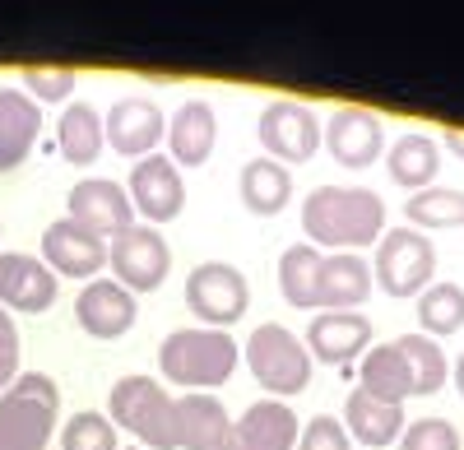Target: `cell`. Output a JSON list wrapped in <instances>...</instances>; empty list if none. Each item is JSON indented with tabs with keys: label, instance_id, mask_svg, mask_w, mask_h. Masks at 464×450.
I'll return each instance as SVG.
<instances>
[{
	"label": "cell",
	"instance_id": "obj_30",
	"mask_svg": "<svg viewBox=\"0 0 464 450\" xmlns=\"http://www.w3.org/2000/svg\"><path fill=\"white\" fill-rule=\"evenodd\" d=\"M395 349L404 353V362L413 371V395H437L450 381V358L441 353L437 340H428V334H400Z\"/></svg>",
	"mask_w": 464,
	"mask_h": 450
},
{
	"label": "cell",
	"instance_id": "obj_20",
	"mask_svg": "<svg viewBox=\"0 0 464 450\" xmlns=\"http://www.w3.org/2000/svg\"><path fill=\"white\" fill-rule=\"evenodd\" d=\"M37 130H43V107L24 89H0V172L24 168L37 144Z\"/></svg>",
	"mask_w": 464,
	"mask_h": 450
},
{
	"label": "cell",
	"instance_id": "obj_1",
	"mask_svg": "<svg viewBox=\"0 0 464 450\" xmlns=\"http://www.w3.org/2000/svg\"><path fill=\"white\" fill-rule=\"evenodd\" d=\"M302 233L316 251H362L385 237V205L367 186H316L302 200Z\"/></svg>",
	"mask_w": 464,
	"mask_h": 450
},
{
	"label": "cell",
	"instance_id": "obj_3",
	"mask_svg": "<svg viewBox=\"0 0 464 450\" xmlns=\"http://www.w3.org/2000/svg\"><path fill=\"white\" fill-rule=\"evenodd\" d=\"M61 418V386L47 371H19L0 395V450H47Z\"/></svg>",
	"mask_w": 464,
	"mask_h": 450
},
{
	"label": "cell",
	"instance_id": "obj_9",
	"mask_svg": "<svg viewBox=\"0 0 464 450\" xmlns=\"http://www.w3.org/2000/svg\"><path fill=\"white\" fill-rule=\"evenodd\" d=\"M256 139L265 144V158H275L284 168L306 163V158H316V148H321V117L297 98H275L260 111Z\"/></svg>",
	"mask_w": 464,
	"mask_h": 450
},
{
	"label": "cell",
	"instance_id": "obj_23",
	"mask_svg": "<svg viewBox=\"0 0 464 450\" xmlns=\"http://www.w3.org/2000/svg\"><path fill=\"white\" fill-rule=\"evenodd\" d=\"M358 390L381 399V404H404L413 399V371L404 362V353L391 344H372L358 362Z\"/></svg>",
	"mask_w": 464,
	"mask_h": 450
},
{
	"label": "cell",
	"instance_id": "obj_7",
	"mask_svg": "<svg viewBox=\"0 0 464 450\" xmlns=\"http://www.w3.org/2000/svg\"><path fill=\"white\" fill-rule=\"evenodd\" d=\"M186 307L205 330L237 325L251 307V283L232 260H200L186 274Z\"/></svg>",
	"mask_w": 464,
	"mask_h": 450
},
{
	"label": "cell",
	"instance_id": "obj_40",
	"mask_svg": "<svg viewBox=\"0 0 464 450\" xmlns=\"http://www.w3.org/2000/svg\"><path fill=\"white\" fill-rule=\"evenodd\" d=\"M126 450H144V445H126Z\"/></svg>",
	"mask_w": 464,
	"mask_h": 450
},
{
	"label": "cell",
	"instance_id": "obj_2",
	"mask_svg": "<svg viewBox=\"0 0 464 450\" xmlns=\"http://www.w3.org/2000/svg\"><path fill=\"white\" fill-rule=\"evenodd\" d=\"M242 358V344L232 340L227 330H205V325H190V330H172L168 340L159 344V371L163 381L190 390V395H209L223 381H232Z\"/></svg>",
	"mask_w": 464,
	"mask_h": 450
},
{
	"label": "cell",
	"instance_id": "obj_35",
	"mask_svg": "<svg viewBox=\"0 0 464 450\" xmlns=\"http://www.w3.org/2000/svg\"><path fill=\"white\" fill-rule=\"evenodd\" d=\"M297 450H353V436H348L343 418H330V414H316L312 423H302V436H297Z\"/></svg>",
	"mask_w": 464,
	"mask_h": 450
},
{
	"label": "cell",
	"instance_id": "obj_12",
	"mask_svg": "<svg viewBox=\"0 0 464 450\" xmlns=\"http://www.w3.org/2000/svg\"><path fill=\"white\" fill-rule=\"evenodd\" d=\"M102 135L121 158L140 163L149 154H159V144L168 139V117L149 98H116L102 117Z\"/></svg>",
	"mask_w": 464,
	"mask_h": 450
},
{
	"label": "cell",
	"instance_id": "obj_28",
	"mask_svg": "<svg viewBox=\"0 0 464 450\" xmlns=\"http://www.w3.org/2000/svg\"><path fill=\"white\" fill-rule=\"evenodd\" d=\"M321 251L312 242H297L279 255V292L297 311H316V283H321Z\"/></svg>",
	"mask_w": 464,
	"mask_h": 450
},
{
	"label": "cell",
	"instance_id": "obj_14",
	"mask_svg": "<svg viewBox=\"0 0 464 450\" xmlns=\"http://www.w3.org/2000/svg\"><path fill=\"white\" fill-rule=\"evenodd\" d=\"M325 148H330V158L339 168L362 172V168H372L385 154V126L367 107H339V111H330V121H325Z\"/></svg>",
	"mask_w": 464,
	"mask_h": 450
},
{
	"label": "cell",
	"instance_id": "obj_8",
	"mask_svg": "<svg viewBox=\"0 0 464 450\" xmlns=\"http://www.w3.org/2000/svg\"><path fill=\"white\" fill-rule=\"evenodd\" d=\"M107 265H111V279L121 283L126 292H153V288H163L168 265H172V251H168L163 228L130 223L126 233H116L107 242Z\"/></svg>",
	"mask_w": 464,
	"mask_h": 450
},
{
	"label": "cell",
	"instance_id": "obj_18",
	"mask_svg": "<svg viewBox=\"0 0 464 450\" xmlns=\"http://www.w3.org/2000/svg\"><path fill=\"white\" fill-rule=\"evenodd\" d=\"M376 279L372 265L353 251H334L321 260V283H316V311H362Z\"/></svg>",
	"mask_w": 464,
	"mask_h": 450
},
{
	"label": "cell",
	"instance_id": "obj_34",
	"mask_svg": "<svg viewBox=\"0 0 464 450\" xmlns=\"http://www.w3.org/2000/svg\"><path fill=\"white\" fill-rule=\"evenodd\" d=\"M400 450H459V432L450 418H418L404 427Z\"/></svg>",
	"mask_w": 464,
	"mask_h": 450
},
{
	"label": "cell",
	"instance_id": "obj_11",
	"mask_svg": "<svg viewBox=\"0 0 464 450\" xmlns=\"http://www.w3.org/2000/svg\"><path fill=\"white\" fill-rule=\"evenodd\" d=\"M126 196L135 205V214L149 218V228H163L186 209V177L168 154H149L135 163L130 181H126Z\"/></svg>",
	"mask_w": 464,
	"mask_h": 450
},
{
	"label": "cell",
	"instance_id": "obj_21",
	"mask_svg": "<svg viewBox=\"0 0 464 450\" xmlns=\"http://www.w3.org/2000/svg\"><path fill=\"white\" fill-rule=\"evenodd\" d=\"M232 436H237L246 450H297L302 423L293 414V404H284V399H256L246 414L232 423Z\"/></svg>",
	"mask_w": 464,
	"mask_h": 450
},
{
	"label": "cell",
	"instance_id": "obj_39",
	"mask_svg": "<svg viewBox=\"0 0 464 450\" xmlns=\"http://www.w3.org/2000/svg\"><path fill=\"white\" fill-rule=\"evenodd\" d=\"M214 450H246V445H242V441H237V436H232V432H227V436H223V441H218V445H214Z\"/></svg>",
	"mask_w": 464,
	"mask_h": 450
},
{
	"label": "cell",
	"instance_id": "obj_15",
	"mask_svg": "<svg viewBox=\"0 0 464 450\" xmlns=\"http://www.w3.org/2000/svg\"><path fill=\"white\" fill-rule=\"evenodd\" d=\"M61 279L43 265V255H19V251H0V307L37 316L56 302Z\"/></svg>",
	"mask_w": 464,
	"mask_h": 450
},
{
	"label": "cell",
	"instance_id": "obj_24",
	"mask_svg": "<svg viewBox=\"0 0 464 450\" xmlns=\"http://www.w3.org/2000/svg\"><path fill=\"white\" fill-rule=\"evenodd\" d=\"M343 427H348V436H353L358 445L381 450V445L400 441L409 423H404V404H381V399L353 390L343 399Z\"/></svg>",
	"mask_w": 464,
	"mask_h": 450
},
{
	"label": "cell",
	"instance_id": "obj_37",
	"mask_svg": "<svg viewBox=\"0 0 464 450\" xmlns=\"http://www.w3.org/2000/svg\"><path fill=\"white\" fill-rule=\"evenodd\" d=\"M441 139H446V148H450L455 158H464V130H459V126H446V130H441Z\"/></svg>",
	"mask_w": 464,
	"mask_h": 450
},
{
	"label": "cell",
	"instance_id": "obj_38",
	"mask_svg": "<svg viewBox=\"0 0 464 450\" xmlns=\"http://www.w3.org/2000/svg\"><path fill=\"white\" fill-rule=\"evenodd\" d=\"M450 381H455V390H459V399H464V353L455 358V371H450Z\"/></svg>",
	"mask_w": 464,
	"mask_h": 450
},
{
	"label": "cell",
	"instance_id": "obj_10",
	"mask_svg": "<svg viewBox=\"0 0 464 450\" xmlns=\"http://www.w3.org/2000/svg\"><path fill=\"white\" fill-rule=\"evenodd\" d=\"M65 218H74L80 228L98 233L102 242H111L116 233H126L135 223V205L126 196L121 181H107V177H84L70 186L65 196Z\"/></svg>",
	"mask_w": 464,
	"mask_h": 450
},
{
	"label": "cell",
	"instance_id": "obj_22",
	"mask_svg": "<svg viewBox=\"0 0 464 450\" xmlns=\"http://www.w3.org/2000/svg\"><path fill=\"white\" fill-rule=\"evenodd\" d=\"M172 427H177V450H214L232 432V418L223 399L214 395H181L172 404Z\"/></svg>",
	"mask_w": 464,
	"mask_h": 450
},
{
	"label": "cell",
	"instance_id": "obj_19",
	"mask_svg": "<svg viewBox=\"0 0 464 450\" xmlns=\"http://www.w3.org/2000/svg\"><path fill=\"white\" fill-rule=\"evenodd\" d=\"M168 158L177 168H200L209 163L214 144H218V117L205 98H190L172 111V126H168Z\"/></svg>",
	"mask_w": 464,
	"mask_h": 450
},
{
	"label": "cell",
	"instance_id": "obj_31",
	"mask_svg": "<svg viewBox=\"0 0 464 450\" xmlns=\"http://www.w3.org/2000/svg\"><path fill=\"white\" fill-rule=\"evenodd\" d=\"M418 325L428 340L455 334L464 325V288L459 283H432L418 292Z\"/></svg>",
	"mask_w": 464,
	"mask_h": 450
},
{
	"label": "cell",
	"instance_id": "obj_4",
	"mask_svg": "<svg viewBox=\"0 0 464 450\" xmlns=\"http://www.w3.org/2000/svg\"><path fill=\"white\" fill-rule=\"evenodd\" d=\"M172 395L159 377H121L107 395V418L111 427L130 432L144 450H177V427H172Z\"/></svg>",
	"mask_w": 464,
	"mask_h": 450
},
{
	"label": "cell",
	"instance_id": "obj_36",
	"mask_svg": "<svg viewBox=\"0 0 464 450\" xmlns=\"http://www.w3.org/2000/svg\"><path fill=\"white\" fill-rule=\"evenodd\" d=\"M14 377H19V325L10 321L5 307H0V395L10 390Z\"/></svg>",
	"mask_w": 464,
	"mask_h": 450
},
{
	"label": "cell",
	"instance_id": "obj_26",
	"mask_svg": "<svg viewBox=\"0 0 464 450\" xmlns=\"http://www.w3.org/2000/svg\"><path fill=\"white\" fill-rule=\"evenodd\" d=\"M385 172L395 177V186H409V191H428V186H437L432 177L441 172V144L432 135H400L391 144V154H385Z\"/></svg>",
	"mask_w": 464,
	"mask_h": 450
},
{
	"label": "cell",
	"instance_id": "obj_25",
	"mask_svg": "<svg viewBox=\"0 0 464 450\" xmlns=\"http://www.w3.org/2000/svg\"><path fill=\"white\" fill-rule=\"evenodd\" d=\"M237 177H242V181H237L242 205H246V214H256V218L279 214V209L293 200V172H288L284 163H275V158H251V163H242Z\"/></svg>",
	"mask_w": 464,
	"mask_h": 450
},
{
	"label": "cell",
	"instance_id": "obj_13",
	"mask_svg": "<svg viewBox=\"0 0 464 450\" xmlns=\"http://www.w3.org/2000/svg\"><path fill=\"white\" fill-rule=\"evenodd\" d=\"M43 265L56 274V279H102V265H107V242L89 228H80L74 218H56L47 223L43 233Z\"/></svg>",
	"mask_w": 464,
	"mask_h": 450
},
{
	"label": "cell",
	"instance_id": "obj_5",
	"mask_svg": "<svg viewBox=\"0 0 464 450\" xmlns=\"http://www.w3.org/2000/svg\"><path fill=\"white\" fill-rule=\"evenodd\" d=\"M246 367L260 381V390L279 395L284 404H288V395H302L312 386V353H306V344L293 330H284L275 321L256 325L246 334Z\"/></svg>",
	"mask_w": 464,
	"mask_h": 450
},
{
	"label": "cell",
	"instance_id": "obj_29",
	"mask_svg": "<svg viewBox=\"0 0 464 450\" xmlns=\"http://www.w3.org/2000/svg\"><path fill=\"white\" fill-rule=\"evenodd\" d=\"M404 214H409V228H418V233L464 228V191H455V186H428V191L409 196Z\"/></svg>",
	"mask_w": 464,
	"mask_h": 450
},
{
	"label": "cell",
	"instance_id": "obj_17",
	"mask_svg": "<svg viewBox=\"0 0 464 450\" xmlns=\"http://www.w3.org/2000/svg\"><path fill=\"white\" fill-rule=\"evenodd\" d=\"M306 353L312 362H353L358 353L372 349V321L362 311H316L306 325Z\"/></svg>",
	"mask_w": 464,
	"mask_h": 450
},
{
	"label": "cell",
	"instance_id": "obj_16",
	"mask_svg": "<svg viewBox=\"0 0 464 450\" xmlns=\"http://www.w3.org/2000/svg\"><path fill=\"white\" fill-rule=\"evenodd\" d=\"M135 316H140L135 292H126L116 279H89L80 288V297H74V321L93 340H121L135 325Z\"/></svg>",
	"mask_w": 464,
	"mask_h": 450
},
{
	"label": "cell",
	"instance_id": "obj_33",
	"mask_svg": "<svg viewBox=\"0 0 464 450\" xmlns=\"http://www.w3.org/2000/svg\"><path fill=\"white\" fill-rule=\"evenodd\" d=\"M74 84H80V74H74L70 65H28L24 70V93L43 107V102H65L74 93Z\"/></svg>",
	"mask_w": 464,
	"mask_h": 450
},
{
	"label": "cell",
	"instance_id": "obj_27",
	"mask_svg": "<svg viewBox=\"0 0 464 450\" xmlns=\"http://www.w3.org/2000/svg\"><path fill=\"white\" fill-rule=\"evenodd\" d=\"M56 144H61V158L70 168H89L98 163V154L107 148V135H102V117L89 107V102H70L56 121Z\"/></svg>",
	"mask_w": 464,
	"mask_h": 450
},
{
	"label": "cell",
	"instance_id": "obj_6",
	"mask_svg": "<svg viewBox=\"0 0 464 450\" xmlns=\"http://www.w3.org/2000/svg\"><path fill=\"white\" fill-rule=\"evenodd\" d=\"M437 274V246L428 233L418 228H391L376 242V260H372V279L381 292L391 297H418L422 288H432Z\"/></svg>",
	"mask_w": 464,
	"mask_h": 450
},
{
	"label": "cell",
	"instance_id": "obj_32",
	"mask_svg": "<svg viewBox=\"0 0 464 450\" xmlns=\"http://www.w3.org/2000/svg\"><path fill=\"white\" fill-rule=\"evenodd\" d=\"M61 450H121V436H116L107 414L80 408V414H70L65 427H61Z\"/></svg>",
	"mask_w": 464,
	"mask_h": 450
}]
</instances>
